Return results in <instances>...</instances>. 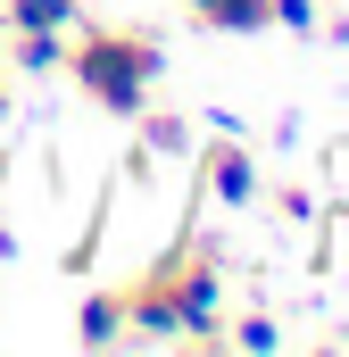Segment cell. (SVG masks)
I'll return each instance as SVG.
<instances>
[{"label":"cell","instance_id":"1","mask_svg":"<svg viewBox=\"0 0 349 357\" xmlns=\"http://www.w3.org/2000/svg\"><path fill=\"white\" fill-rule=\"evenodd\" d=\"M67 75H75V91H84L91 108L142 116L150 91H158V75H167V50H158V33H142V25H84V33L67 42Z\"/></svg>","mask_w":349,"mask_h":357},{"label":"cell","instance_id":"2","mask_svg":"<svg viewBox=\"0 0 349 357\" xmlns=\"http://www.w3.org/2000/svg\"><path fill=\"white\" fill-rule=\"evenodd\" d=\"M200 199H208V208H225V216L258 208V158H250L242 142H216V150L200 158Z\"/></svg>","mask_w":349,"mask_h":357},{"label":"cell","instance_id":"3","mask_svg":"<svg viewBox=\"0 0 349 357\" xmlns=\"http://www.w3.org/2000/svg\"><path fill=\"white\" fill-rule=\"evenodd\" d=\"M191 8V25H208V33H266L274 25V0H183Z\"/></svg>","mask_w":349,"mask_h":357},{"label":"cell","instance_id":"4","mask_svg":"<svg viewBox=\"0 0 349 357\" xmlns=\"http://www.w3.org/2000/svg\"><path fill=\"white\" fill-rule=\"evenodd\" d=\"M75 0H0V33H75Z\"/></svg>","mask_w":349,"mask_h":357},{"label":"cell","instance_id":"5","mask_svg":"<svg viewBox=\"0 0 349 357\" xmlns=\"http://www.w3.org/2000/svg\"><path fill=\"white\" fill-rule=\"evenodd\" d=\"M75 341L84 349H117L125 341V291H91L84 316H75Z\"/></svg>","mask_w":349,"mask_h":357},{"label":"cell","instance_id":"6","mask_svg":"<svg viewBox=\"0 0 349 357\" xmlns=\"http://www.w3.org/2000/svg\"><path fill=\"white\" fill-rule=\"evenodd\" d=\"M67 67V33H8V75H59Z\"/></svg>","mask_w":349,"mask_h":357},{"label":"cell","instance_id":"7","mask_svg":"<svg viewBox=\"0 0 349 357\" xmlns=\"http://www.w3.org/2000/svg\"><path fill=\"white\" fill-rule=\"evenodd\" d=\"M142 150L150 158H191V125L174 108H142Z\"/></svg>","mask_w":349,"mask_h":357},{"label":"cell","instance_id":"8","mask_svg":"<svg viewBox=\"0 0 349 357\" xmlns=\"http://www.w3.org/2000/svg\"><path fill=\"white\" fill-rule=\"evenodd\" d=\"M225 349H250V357H274V349H283V324H274L266 307H250V316H233V324H225Z\"/></svg>","mask_w":349,"mask_h":357},{"label":"cell","instance_id":"9","mask_svg":"<svg viewBox=\"0 0 349 357\" xmlns=\"http://www.w3.org/2000/svg\"><path fill=\"white\" fill-rule=\"evenodd\" d=\"M274 25L283 33H316L325 25V0H274Z\"/></svg>","mask_w":349,"mask_h":357},{"label":"cell","instance_id":"10","mask_svg":"<svg viewBox=\"0 0 349 357\" xmlns=\"http://www.w3.org/2000/svg\"><path fill=\"white\" fill-rule=\"evenodd\" d=\"M274 208H283L291 225H316V191H299V183H283V191H274Z\"/></svg>","mask_w":349,"mask_h":357},{"label":"cell","instance_id":"11","mask_svg":"<svg viewBox=\"0 0 349 357\" xmlns=\"http://www.w3.org/2000/svg\"><path fill=\"white\" fill-rule=\"evenodd\" d=\"M325 183H333V199L349 208V142H333V150H325Z\"/></svg>","mask_w":349,"mask_h":357},{"label":"cell","instance_id":"12","mask_svg":"<svg viewBox=\"0 0 349 357\" xmlns=\"http://www.w3.org/2000/svg\"><path fill=\"white\" fill-rule=\"evenodd\" d=\"M0 125H8V59H0Z\"/></svg>","mask_w":349,"mask_h":357}]
</instances>
